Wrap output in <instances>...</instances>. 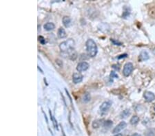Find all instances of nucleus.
I'll list each match as a JSON object with an SVG mask.
<instances>
[{
	"label": "nucleus",
	"instance_id": "nucleus-1",
	"mask_svg": "<svg viewBox=\"0 0 155 136\" xmlns=\"http://www.w3.org/2000/svg\"><path fill=\"white\" fill-rule=\"evenodd\" d=\"M86 50L88 52V56L90 57H94L97 54L98 52V47L94 41L92 39H89L86 43Z\"/></svg>",
	"mask_w": 155,
	"mask_h": 136
},
{
	"label": "nucleus",
	"instance_id": "nucleus-2",
	"mask_svg": "<svg viewBox=\"0 0 155 136\" xmlns=\"http://www.w3.org/2000/svg\"><path fill=\"white\" fill-rule=\"evenodd\" d=\"M74 45H75V42L74 39H69L65 41H63L59 44V49L62 52L68 53L74 50Z\"/></svg>",
	"mask_w": 155,
	"mask_h": 136
},
{
	"label": "nucleus",
	"instance_id": "nucleus-3",
	"mask_svg": "<svg viewBox=\"0 0 155 136\" xmlns=\"http://www.w3.org/2000/svg\"><path fill=\"white\" fill-rule=\"evenodd\" d=\"M134 70V66L132 63H127L124 67L123 74L125 76H129Z\"/></svg>",
	"mask_w": 155,
	"mask_h": 136
},
{
	"label": "nucleus",
	"instance_id": "nucleus-4",
	"mask_svg": "<svg viewBox=\"0 0 155 136\" xmlns=\"http://www.w3.org/2000/svg\"><path fill=\"white\" fill-rule=\"evenodd\" d=\"M126 126H127V124L125 122H124V121L121 122L119 124H118L114 128V129L112 130V133L113 134H118L120 131H121L123 129H124L126 127Z\"/></svg>",
	"mask_w": 155,
	"mask_h": 136
},
{
	"label": "nucleus",
	"instance_id": "nucleus-5",
	"mask_svg": "<svg viewBox=\"0 0 155 136\" xmlns=\"http://www.w3.org/2000/svg\"><path fill=\"white\" fill-rule=\"evenodd\" d=\"M111 106H112V102L110 101H105L100 106V111L102 113H105L110 109Z\"/></svg>",
	"mask_w": 155,
	"mask_h": 136
},
{
	"label": "nucleus",
	"instance_id": "nucleus-6",
	"mask_svg": "<svg viewBox=\"0 0 155 136\" xmlns=\"http://www.w3.org/2000/svg\"><path fill=\"white\" fill-rule=\"evenodd\" d=\"M90 65L88 64L87 62H85V61H83L79 63L77 66V70L79 72H81V71H86L89 68Z\"/></svg>",
	"mask_w": 155,
	"mask_h": 136
},
{
	"label": "nucleus",
	"instance_id": "nucleus-7",
	"mask_svg": "<svg viewBox=\"0 0 155 136\" xmlns=\"http://www.w3.org/2000/svg\"><path fill=\"white\" fill-rule=\"evenodd\" d=\"M143 97L145 99V101L148 102H151L155 100V94L151 91H145L143 94Z\"/></svg>",
	"mask_w": 155,
	"mask_h": 136
},
{
	"label": "nucleus",
	"instance_id": "nucleus-8",
	"mask_svg": "<svg viewBox=\"0 0 155 136\" xmlns=\"http://www.w3.org/2000/svg\"><path fill=\"white\" fill-rule=\"evenodd\" d=\"M83 76L80 73H74L72 75V81L74 84H78L83 81Z\"/></svg>",
	"mask_w": 155,
	"mask_h": 136
},
{
	"label": "nucleus",
	"instance_id": "nucleus-9",
	"mask_svg": "<svg viewBox=\"0 0 155 136\" xmlns=\"http://www.w3.org/2000/svg\"><path fill=\"white\" fill-rule=\"evenodd\" d=\"M150 56L148 53L146 51H142L140 54L139 57V60L140 61H144V60H147L149 59Z\"/></svg>",
	"mask_w": 155,
	"mask_h": 136
},
{
	"label": "nucleus",
	"instance_id": "nucleus-10",
	"mask_svg": "<svg viewBox=\"0 0 155 136\" xmlns=\"http://www.w3.org/2000/svg\"><path fill=\"white\" fill-rule=\"evenodd\" d=\"M57 36L60 39H63L65 38L67 35H66V30H64L63 28H59L58 29V31H57Z\"/></svg>",
	"mask_w": 155,
	"mask_h": 136
},
{
	"label": "nucleus",
	"instance_id": "nucleus-11",
	"mask_svg": "<svg viewBox=\"0 0 155 136\" xmlns=\"http://www.w3.org/2000/svg\"><path fill=\"white\" fill-rule=\"evenodd\" d=\"M62 21H63V24L64 25V26L66 28H68L70 25V24H71V19L68 16H65V17H63Z\"/></svg>",
	"mask_w": 155,
	"mask_h": 136
},
{
	"label": "nucleus",
	"instance_id": "nucleus-12",
	"mask_svg": "<svg viewBox=\"0 0 155 136\" xmlns=\"http://www.w3.org/2000/svg\"><path fill=\"white\" fill-rule=\"evenodd\" d=\"M55 28V24L53 23H51V22H48L43 25V28L47 31H50V30H54Z\"/></svg>",
	"mask_w": 155,
	"mask_h": 136
},
{
	"label": "nucleus",
	"instance_id": "nucleus-13",
	"mask_svg": "<svg viewBox=\"0 0 155 136\" xmlns=\"http://www.w3.org/2000/svg\"><path fill=\"white\" fill-rule=\"evenodd\" d=\"M144 136H155V129L150 128L145 132Z\"/></svg>",
	"mask_w": 155,
	"mask_h": 136
},
{
	"label": "nucleus",
	"instance_id": "nucleus-14",
	"mask_svg": "<svg viewBox=\"0 0 155 136\" xmlns=\"http://www.w3.org/2000/svg\"><path fill=\"white\" fill-rule=\"evenodd\" d=\"M90 99H91V97H90V94H89V93H86V94H84L82 96V98H81V100H82L83 102H84V103H87L89 101H90Z\"/></svg>",
	"mask_w": 155,
	"mask_h": 136
},
{
	"label": "nucleus",
	"instance_id": "nucleus-15",
	"mask_svg": "<svg viewBox=\"0 0 155 136\" xmlns=\"http://www.w3.org/2000/svg\"><path fill=\"white\" fill-rule=\"evenodd\" d=\"M68 54L69 55V58H70V60H76V59L77 58V54L74 50L71 51V52H68Z\"/></svg>",
	"mask_w": 155,
	"mask_h": 136
},
{
	"label": "nucleus",
	"instance_id": "nucleus-16",
	"mask_svg": "<svg viewBox=\"0 0 155 136\" xmlns=\"http://www.w3.org/2000/svg\"><path fill=\"white\" fill-rule=\"evenodd\" d=\"M139 122V118L137 116H132V118L130 119V124H132V125H135V124H136Z\"/></svg>",
	"mask_w": 155,
	"mask_h": 136
},
{
	"label": "nucleus",
	"instance_id": "nucleus-17",
	"mask_svg": "<svg viewBox=\"0 0 155 136\" xmlns=\"http://www.w3.org/2000/svg\"><path fill=\"white\" fill-rule=\"evenodd\" d=\"M130 113H131V112H130V109H125L124 111L121 112L120 116H121V118H126L128 116H129L130 115Z\"/></svg>",
	"mask_w": 155,
	"mask_h": 136
},
{
	"label": "nucleus",
	"instance_id": "nucleus-18",
	"mask_svg": "<svg viewBox=\"0 0 155 136\" xmlns=\"http://www.w3.org/2000/svg\"><path fill=\"white\" fill-rule=\"evenodd\" d=\"M101 124H102V120H94L93 122L92 126H93L94 129H97V128H99V126L101 125Z\"/></svg>",
	"mask_w": 155,
	"mask_h": 136
},
{
	"label": "nucleus",
	"instance_id": "nucleus-19",
	"mask_svg": "<svg viewBox=\"0 0 155 136\" xmlns=\"http://www.w3.org/2000/svg\"><path fill=\"white\" fill-rule=\"evenodd\" d=\"M113 123H112V121L111 120H106L105 122H104L103 123V126L105 128H107V129H110L111 126H112Z\"/></svg>",
	"mask_w": 155,
	"mask_h": 136
},
{
	"label": "nucleus",
	"instance_id": "nucleus-20",
	"mask_svg": "<svg viewBox=\"0 0 155 136\" xmlns=\"http://www.w3.org/2000/svg\"><path fill=\"white\" fill-rule=\"evenodd\" d=\"M50 118H51V120L52 122V124H53V125H54V126H55V129H58V125H57V120H56V119L55 118V117L52 115L50 111Z\"/></svg>",
	"mask_w": 155,
	"mask_h": 136
},
{
	"label": "nucleus",
	"instance_id": "nucleus-21",
	"mask_svg": "<svg viewBox=\"0 0 155 136\" xmlns=\"http://www.w3.org/2000/svg\"><path fill=\"white\" fill-rule=\"evenodd\" d=\"M38 39H39V41H40V43H41L42 45H44V44L46 43V39H45L43 36H40L38 37Z\"/></svg>",
	"mask_w": 155,
	"mask_h": 136
},
{
	"label": "nucleus",
	"instance_id": "nucleus-22",
	"mask_svg": "<svg viewBox=\"0 0 155 136\" xmlns=\"http://www.w3.org/2000/svg\"><path fill=\"white\" fill-rule=\"evenodd\" d=\"M110 76H112V77H115V78H118V76H117V74H116V73L114 72V71H111V74H110Z\"/></svg>",
	"mask_w": 155,
	"mask_h": 136
},
{
	"label": "nucleus",
	"instance_id": "nucleus-23",
	"mask_svg": "<svg viewBox=\"0 0 155 136\" xmlns=\"http://www.w3.org/2000/svg\"><path fill=\"white\" fill-rule=\"evenodd\" d=\"M56 63H58V65H59V67H62V66H63V63H62V62L60 60L57 59V60H56Z\"/></svg>",
	"mask_w": 155,
	"mask_h": 136
},
{
	"label": "nucleus",
	"instance_id": "nucleus-24",
	"mask_svg": "<svg viewBox=\"0 0 155 136\" xmlns=\"http://www.w3.org/2000/svg\"><path fill=\"white\" fill-rule=\"evenodd\" d=\"M127 56H128V55H127L126 54H121V55L118 56V59H122V58H126Z\"/></svg>",
	"mask_w": 155,
	"mask_h": 136
},
{
	"label": "nucleus",
	"instance_id": "nucleus-25",
	"mask_svg": "<svg viewBox=\"0 0 155 136\" xmlns=\"http://www.w3.org/2000/svg\"><path fill=\"white\" fill-rule=\"evenodd\" d=\"M112 67H113L114 69H115L116 70H119V69H120L119 65H113Z\"/></svg>",
	"mask_w": 155,
	"mask_h": 136
},
{
	"label": "nucleus",
	"instance_id": "nucleus-26",
	"mask_svg": "<svg viewBox=\"0 0 155 136\" xmlns=\"http://www.w3.org/2000/svg\"><path fill=\"white\" fill-rule=\"evenodd\" d=\"M140 136L139 133H134V134H132V136Z\"/></svg>",
	"mask_w": 155,
	"mask_h": 136
},
{
	"label": "nucleus",
	"instance_id": "nucleus-27",
	"mask_svg": "<svg viewBox=\"0 0 155 136\" xmlns=\"http://www.w3.org/2000/svg\"><path fill=\"white\" fill-rule=\"evenodd\" d=\"M123 136V135L122 134H117V135H116V136Z\"/></svg>",
	"mask_w": 155,
	"mask_h": 136
}]
</instances>
